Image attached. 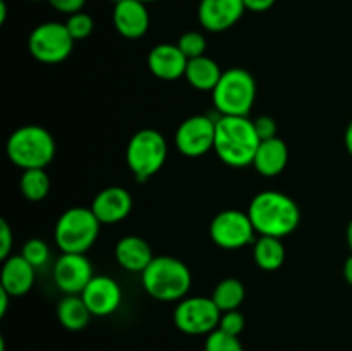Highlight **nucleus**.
Returning a JSON list of instances; mask_svg holds the SVG:
<instances>
[{"mask_svg":"<svg viewBox=\"0 0 352 351\" xmlns=\"http://www.w3.org/2000/svg\"><path fill=\"white\" fill-rule=\"evenodd\" d=\"M248 215L260 236L285 237L294 233L301 224V209L289 195L267 189L253 196Z\"/></svg>","mask_w":352,"mask_h":351,"instance_id":"nucleus-1","label":"nucleus"},{"mask_svg":"<svg viewBox=\"0 0 352 351\" xmlns=\"http://www.w3.org/2000/svg\"><path fill=\"white\" fill-rule=\"evenodd\" d=\"M260 143L253 120L248 117L220 116L217 119L213 151L229 167L243 169L253 165Z\"/></svg>","mask_w":352,"mask_h":351,"instance_id":"nucleus-2","label":"nucleus"},{"mask_svg":"<svg viewBox=\"0 0 352 351\" xmlns=\"http://www.w3.org/2000/svg\"><path fill=\"white\" fill-rule=\"evenodd\" d=\"M144 291L157 301H181L188 296L192 275L188 265L175 257H155L141 274Z\"/></svg>","mask_w":352,"mask_h":351,"instance_id":"nucleus-3","label":"nucleus"},{"mask_svg":"<svg viewBox=\"0 0 352 351\" xmlns=\"http://www.w3.org/2000/svg\"><path fill=\"white\" fill-rule=\"evenodd\" d=\"M6 151L9 160L23 171L45 169L55 158L57 145L50 131L38 124H28L10 134Z\"/></svg>","mask_w":352,"mask_h":351,"instance_id":"nucleus-4","label":"nucleus"},{"mask_svg":"<svg viewBox=\"0 0 352 351\" xmlns=\"http://www.w3.org/2000/svg\"><path fill=\"white\" fill-rule=\"evenodd\" d=\"M212 100L220 116L248 117L256 100V81L253 74L243 67L223 71L212 92Z\"/></svg>","mask_w":352,"mask_h":351,"instance_id":"nucleus-5","label":"nucleus"},{"mask_svg":"<svg viewBox=\"0 0 352 351\" xmlns=\"http://www.w3.org/2000/svg\"><path fill=\"white\" fill-rule=\"evenodd\" d=\"M100 222L91 209L71 206L55 222L54 237L62 253H85L96 243Z\"/></svg>","mask_w":352,"mask_h":351,"instance_id":"nucleus-6","label":"nucleus"},{"mask_svg":"<svg viewBox=\"0 0 352 351\" xmlns=\"http://www.w3.org/2000/svg\"><path fill=\"white\" fill-rule=\"evenodd\" d=\"M168 147L164 134L157 129H140L131 136L126 148V162L134 179L148 181L162 171L167 160Z\"/></svg>","mask_w":352,"mask_h":351,"instance_id":"nucleus-7","label":"nucleus"},{"mask_svg":"<svg viewBox=\"0 0 352 351\" xmlns=\"http://www.w3.org/2000/svg\"><path fill=\"white\" fill-rule=\"evenodd\" d=\"M74 38L71 36L65 23L48 21L31 31L28 38V50L41 64H58L71 55Z\"/></svg>","mask_w":352,"mask_h":351,"instance_id":"nucleus-8","label":"nucleus"},{"mask_svg":"<svg viewBox=\"0 0 352 351\" xmlns=\"http://www.w3.org/2000/svg\"><path fill=\"white\" fill-rule=\"evenodd\" d=\"M222 312L212 298L186 296L174 310V326L188 336H208L219 329Z\"/></svg>","mask_w":352,"mask_h":351,"instance_id":"nucleus-9","label":"nucleus"},{"mask_svg":"<svg viewBox=\"0 0 352 351\" xmlns=\"http://www.w3.org/2000/svg\"><path fill=\"white\" fill-rule=\"evenodd\" d=\"M254 234L250 215L241 210H222L210 224V237L222 250H241L254 243Z\"/></svg>","mask_w":352,"mask_h":351,"instance_id":"nucleus-10","label":"nucleus"},{"mask_svg":"<svg viewBox=\"0 0 352 351\" xmlns=\"http://www.w3.org/2000/svg\"><path fill=\"white\" fill-rule=\"evenodd\" d=\"M217 120L208 116H191L179 124L175 131V148L184 157L198 158L213 150Z\"/></svg>","mask_w":352,"mask_h":351,"instance_id":"nucleus-11","label":"nucleus"},{"mask_svg":"<svg viewBox=\"0 0 352 351\" xmlns=\"http://www.w3.org/2000/svg\"><path fill=\"white\" fill-rule=\"evenodd\" d=\"M93 275V265L85 253H62L55 260L54 282L64 295H81Z\"/></svg>","mask_w":352,"mask_h":351,"instance_id":"nucleus-12","label":"nucleus"},{"mask_svg":"<svg viewBox=\"0 0 352 351\" xmlns=\"http://www.w3.org/2000/svg\"><path fill=\"white\" fill-rule=\"evenodd\" d=\"M91 315L109 317L119 310L122 303V288L110 275H93L91 281L81 292Z\"/></svg>","mask_w":352,"mask_h":351,"instance_id":"nucleus-13","label":"nucleus"},{"mask_svg":"<svg viewBox=\"0 0 352 351\" xmlns=\"http://www.w3.org/2000/svg\"><path fill=\"white\" fill-rule=\"evenodd\" d=\"M244 12L243 0H199L198 21L203 30L222 33L236 26Z\"/></svg>","mask_w":352,"mask_h":351,"instance_id":"nucleus-14","label":"nucleus"},{"mask_svg":"<svg viewBox=\"0 0 352 351\" xmlns=\"http://www.w3.org/2000/svg\"><path fill=\"white\" fill-rule=\"evenodd\" d=\"M112 19L117 33L127 40H140L150 28V12L146 3L140 0H120L113 3Z\"/></svg>","mask_w":352,"mask_h":351,"instance_id":"nucleus-15","label":"nucleus"},{"mask_svg":"<svg viewBox=\"0 0 352 351\" xmlns=\"http://www.w3.org/2000/svg\"><path fill=\"white\" fill-rule=\"evenodd\" d=\"M89 209L102 224L122 222L133 210V196L120 186H109L96 193Z\"/></svg>","mask_w":352,"mask_h":351,"instance_id":"nucleus-16","label":"nucleus"},{"mask_svg":"<svg viewBox=\"0 0 352 351\" xmlns=\"http://www.w3.org/2000/svg\"><path fill=\"white\" fill-rule=\"evenodd\" d=\"M189 58L177 47V43H160L148 54V69L151 74L164 81H175L186 74Z\"/></svg>","mask_w":352,"mask_h":351,"instance_id":"nucleus-17","label":"nucleus"},{"mask_svg":"<svg viewBox=\"0 0 352 351\" xmlns=\"http://www.w3.org/2000/svg\"><path fill=\"white\" fill-rule=\"evenodd\" d=\"M0 270V288L6 289L12 298L24 296L31 291L34 284V267L23 255H10L2 260Z\"/></svg>","mask_w":352,"mask_h":351,"instance_id":"nucleus-18","label":"nucleus"},{"mask_svg":"<svg viewBox=\"0 0 352 351\" xmlns=\"http://www.w3.org/2000/svg\"><path fill=\"white\" fill-rule=\"evenodd\" d=\"M116 260L124 270L143 274L144 268L151 264L155 258L151 246L148 241L140 236H124L116 244Z\"/></svg>","mask_w":352,"mask_h":351,"instance_id":"nucleus-19","label":"nucleus"},{"mask_svg":"<svg viewBox=\"0 0 352 351\" xmlns=\"http://www.w3.org/2000/svg\"><path fill=\"white\" fill-rule=\"evenodd\" d=\"M289 148L282 138L275 136L272 140L261 141L256 155L253 158V167L258 174L265 178H275L282 174L287 167Z\"/></svg>","mask_w":352,"mask_h":351,"instance_id":"nucleus-20","label":"nucleus"},{"mask_svg":"<svg viewBox=\"0 0 352 351\" xmlns=\"http://www.w3.org/2000/svg\"><path fill=\"white\" fill-rule=\"evenodd\" d=\"M222 69L208 55L189 58L188 67H186V81L198 92H213L217 83L222 78Z\"/></svg>","mask_w":352,"mask_h":351,"instance_id":"nucleus-21","label":"nucleus"},{"mask_svg":"<svg viewBox=\"0 0 352 351\" xmlns=\"http://www.w3.org/2000/svg\"><path fill=\"white\" fill-rule=\"evenodd\" d=\"M57 319L64 329L76 332L88 326L91 312L81 295H65L57 305Z\"/></svg>","mask_w":352,"mask_h":351,"instance_id":"nucleus-22","label":"nucleus"},{"mask_svg":"<svg viewBox=\"0 0 352 351\" xmlns=\"http://www.w3.org/2000/svg\"><path fill=\"white\" fill-rule=\"evenodd\" d=\"M254 264L261 270L274 272L280 268L285 262V246L280 237L260 236L253 243Z\"/></svg>","mask_w":352,"mask_h":351,"instance_id":"nucleus-23","label":"nucleus"},{"mask_svg":"<svg viewBox=\"0 0 352 351\" xmlns=\"http://www.w3.org/2000/svg\"><path fill=\"white\" fill-rule=\"evenodd\" d=\"M244 298H246V288L239 279H223L213 289L212 299L215 305L219 306L220 312H230V310H237L243 305Z\"/></svg>","mask_w":352,"mask_h":351,"instance_id":"nucleus-24","label":"nucleus"},{"mask_svg":"<svg viewBox=\"0 0 352 351\" xmlns=\"http://www.w3.org/2000/svg\"><path fill=\"white\" fill-rule=\"evenodd\" d=\"M19 189L30 202H41L50 191V178L45 169H28L21 176Z\"/></svg>","mask_w":352,"mask_h":351,"instance_id":"nucleus-25","label":"nucleus"},{"mask_svg":"<svg viewBox=\"0 0 352 351\" xmlns=\"http://www.w3.org/2000/svg\"><path fill=\"white\" fill-rule=\"evenodd\" d=\"M21 255L33 265L34 268L45 267L50 260V248L45 243L43 240H38V237H33V240H28L26 243L21 248Z\"/></svg>","mask_w":352,"mask_h":351,"instance_id":"nucleus-26","label":"nucleus"},{"mask_svg":"<svg viewBox=\"0 0 352 351\" xmlns=\"http://www.w3.org/2000/svg\"><path fill=\"white\" fill-rule=\"evenodd\" d=\"M65 28L69 30L71 36L74 38V41L86 40L93 33V30H95V21H93V17L88 12L81 10V12L67 16Z\"/></svg>","mask_w":352,"mask_h":351,"instance_id":"nucleus-27","label":"nucleus"},{"mask_svg":"<svg viewBox=\"0 0 352 351\" xmlns=\"http://www.w3.org/2000/svg\"><path fill=\"white\" fill-rule=\"evenodd\" d=\"M177 47L188 58L201 57V55H206V38L199 31H186L179 38Z\"/></svg>","mask_w":352,"mask_h":351,"instance_id":"nucleus-28","label":"nucleus"},{"mask_svg":"<svg viewBox=\"0 0 352 351\" xmlns=\"http://www.w3.org/2000/svg\"><path fill=\"white\" fill-rule=\"evenodd\" d=\"M205 351H244L239 337L217 329L206 336Z\"/></svg>","mask_w":352,"mask_h":351,"instance_id":"nucleus-29","label":"nucleus"},{"mask_svg":"<svg viewBox=\"0 0 352 351\" xmlns=\"http://www.w3.org/2000/svg\"><path fill=\"white\" fill-rule=\"evenodd\" d=\"M244 327H246V319H244L243 313L239 310H230V312H223L220 317L219 329L223 332L230 334V336H237L243 332Z\"/></svg>","mask_w":352,"mask_h":351,"instance_id":"nucleus-30","label":"nucleus"},{"mask_svg":"<svg viewBox=\"0 0 352 351\" xmlns=\"http://www.w3.org/2000/svg\"><path fill=\"white\" fill-rule=\"evenodd\" d=\"M254 129H256L258 136H260L261 141L272 140V138L277 136V123H275L274 117L270 116H260L253 120Z\"/></svg>","mask_w":352,"mask_h":351,"instance_id":"nucleus-31","label":"nucleus"},{"mask_svg":"<svg viewBox=\"0 0 352 351\" xmlns=\"http://www.w3.org/2000/svg\"><path fill=\"white\" fill-rule=\"evenodd\" d=\"M14 244V234L10 231L9 222L6 219H0V258L6 260L10 257Z\"/></svg>","mask_w":352,"mask_h":351,"instance_id":"nucleus-32","label":"nucleus"},{"mask_svg":"<svg viewBox=\"0 0 352 351\" xmlns=\"http://www.w3.org/2000/svg\"><path fill=\"white\" fill-rule=\"evenodd\" d=\"M47 2L50 3L52 9H55L57 12L71 16V14L81 12L88 0H47Z\"/></svg>","mask_w":352,"mask_h":351,"instance_id":"nucleus-33","label":"nucleus"},{"mask_svg":"<svg viewBox=\"0 0 352 351\" xmlns=\"http://www.w3.org/2000/svg\"><path fill=\"white\" fill-rule=\"evenodd\" d=\"M246 10H251V12H267L272 7L275 6L277 0H243Z\"/></svg>","mask_w":352,"mask_h":351,"instance_id":"nucleus-34","label":"nucleus"},{"mask_svg":"<svg viewBox=\"0 0 352 351\" xmlns=\"http://www.w3.org/2000/svg\"><path fill=\"white\" fill-rule=\"evenodd\" d=\"M12 296L6 291V289L0 288V317H3L7 313V306H9V299Z\"/></svg>","mask_w":352,"mask_h":351,"instance_id":"nucleus-35","label":"nucleus"},{"mask_svg":"<svg viewBox=\"0 0 352 351\" xmlns=\"http://www.w3.org/2000/svg\"><path fill=\"white\" fill-rule=\"evenodd\" d=\"M344 279L347 281V284L352 286V253L349 255V258L344 262Z\"/></svg>","mask_w":352,"mask_h":351,"instance_id":"nucleus-36","label":"nucleus"},{"mask_svg":"<svg viewBox=\"0 0 352 351\" xmlns=\"http://www.w3.org/2000/svg\"><path fill=\"white\" fill-rule=\"evenodd\" d=\"M344 143H346L347 151H349V155L352 157V120L347 124L346 133H344Z\"/></svg>","mask_w":352,"mask_h":351,"instance_id":"nucleus-37","label":"nucleus"},{"mask_svg":"<svg viewBox=\"0 0 352 351\" xmlns=\"http://www.w3.org/2000/svg\"><path fill=\"white\" fill-rule=\"evenodd\" d=\"M7 21V3L6 0H0V24Z\"/></svg>","mask_w":352,"mask_h":351,"instance_id":"nucleus-38","label":"nucleus"},{"mask_svg":"<svg viewBox=\"0 0 352 351\" xmlns=\"http://www.w3.org/2000/svg\"><path fill=\"white\" fill-rule=\"evenodd\" d=\"M346 237H347V244H349V250H351V253H352V219H351L349 226H347Z\"/></svg>","mask_w":352,"mask_h":351,"instance_id":"nucleus-39","label":"nucleus"},{"mask_svg":"<svg viewBox=\"0 0 352 351\" xmlns=\"http://www.w3.org/2000/svg\"><path fill=\"white\" fill-rule=\"evenodd\" d=\"M140 2H143V3H151V2H158V0H140Z\"/></svg>","mask_w":352,"mask_h":351,"instance_id":"nucleus-40","label":"nucleus"},{"mask_svg":"<svg viewBox=\"0 0 352 351\" xmlns=\"http://www.w3.org/2000/svg\"><path fill=\"white\" fill-rule=\"evenodd\" d=\"M30 2H41V0H30Z\"/></svg>","mask_w":352,"mask_h":351,"instance_id":"nucleus-41","label":"nucleus"}]
</instances>
